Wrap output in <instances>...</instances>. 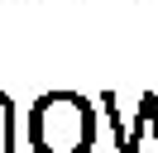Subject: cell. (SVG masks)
Listing matches in <instances>:
<instances>
[{
    "label": "cell",
    "mask_w": 158,
    "mask_h": 153,
    "mask_svg": "<svg viewBox=\"0 0 158 153\" xmlns=\"http://www.w3.org/2000/svg\"><path fill=\"white\" fill-rule=\"evenodd\" d=\"M0 153H15V101L0 91Z\"/></svg>",
    "instance_id": "obj_3"
},
{
    "label": "cell",
    "mask_w": 158,
    "mask_h": 153,
    "mask_svg": "<svg viewBox=\"0 0 158 153\" xmlns=\"http://www.w3.org/2000/svg\"><path fill=\"white\" fill-rule=\"evenodd\" d=\"M158 120V96L153 91H144L139 96V110H134V124H115V153H139V129L144 124H153Z\"/></svg>",
    "instance_id": "obj_2"
},
{
    "label": "cell",
    "mask_w": 158,
    "mask_h": 153,
    "mask_svg": "<svg viewBox=\"0 0 158 153\" xmlns=\"http://www.w3.org/2000/svg\"><path fill=\"white\" fill-rule=\"evenodd\" d=\"M96 105L81 91H43L29 105L34 153H91L96 148Z\"/></svg>",
    "instance_id": "obj_1"
}]
</instances>
